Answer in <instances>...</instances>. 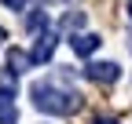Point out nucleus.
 <instances>
[{
	"label": "nucleus",
	"mask_w": 132,
	"mask_h": 124,
	"mask_svg": "<svg viewBox=\"0 0 132 124\" xmlns=\"http://www.w3.org/2000/svg\"><path fill=\"white\" fill-rule=\"evenodd\" d=\"M29 99H33L37 110H44V113H59V117H70V113H77L81 106H85L77 91L59 88V84H52V80H37V84L29 88Z\"/></svg>",
	"instance_id": "1"
},
{
	"label": "nucleus",
	"mask_w": 132,
	"mask_h": 124,
	"mask_svg": "<svg viewBox=\"0 0 132 124\" xmlns=\"http://www.w3.org/2000/svg\"><path fill=\"white\" fill-rule=\"evenodd\" d=\"M85 77H88V80H95V84H114V80L121 77V69L114 66V62H88Z\"/></svg>",
	"instance_id": "2"
},
{
	"label": "nucleus",
	"mask_w": 132,
	"mask_h": 124,
	"mask_svg": "<svg viewBox=\"0 0 132 124\" xmlns=\"http://www.w3.org/2000/svg\"><path fill=\"white\" fill-rule=\"evenodd\" d=\"M55 44H59V37L52 33V29H44V33L37 37V44H33V51H29V62H48L52 51H55Z\"/></svg>",
	"instance_id": "3"
},
{
	"label": "nucleus",
	"mask_w": 132,
	"mask_h": 124,
	"mask_svg": "<svg viewBox=\"0 0 132 124\" xmlns=\"http://www.w3.org/2000/svg\"><path fill=\"white\" fill-rule=\"evenodd\" d=\"M99 44H103V40H99L95 33H77V37L70 40V48H73L77 55H85V58H88V55H95V51H99Z\"/></svg>",
	"instance_id": "4"
},
{
	"label": "nucleus",
	"mask_w": 132,
	"mask_h": 124,
	"mask_svg": "<svg viewBox=\"0 0 132 124\" xmlns=\"http://www.w3.org/2000/svg\"><path fill=\"white\" fill-rule=\"evenodd\" d=\"M11 88H0V124H15V102Z\"/></svg>",
	"instance_id": "5"
},
{
	"label": "nucleus",
	"mask_w": 132,
	"mask_h": 124,
	"mask_svg": "<svg viewBox=\"0 0 132 124\" xmlns=\"http://www.w3.org/2000/svg\"><path fill=\"white\" fill-rule=\"evenodd\" d=\"M29 66H33V62H29L26 51H19V48H11V51H7V69H11V73H26Z\"/></svg>",
	"instance_id": "6"
},
{
	"label": "nucleus",
	"mask_w": 132,
	"mask_h": 124,
	"mask_svg": "<svg viewBox=\"0 0 132 124\" xmlns=\"http://www.w3.org/2000/svg\"><path fill=\"white\" fill-rule=\"evenodd\" d=\"M44 26H48V15L44 11H33V15H26V29H29V33H44Z\"/></svg>",
	"instance_id": "7"
},
{
	"label": "nucleus",
	"mask_w": 132,
	"mask_h": 124,
	"mask_svg": "<svg viewBox=\"0 0 132 124\" xmlns=\"http://www.w3.org/2000/svg\"><path fill=\"white\" fill-rule=\"evenodd\" d=\"M77 26H85V11H70L62 18V29H77Z\"/></svg>",
	"instance_id": "8"
},
{
	"label": "nucleus",
	"mask_w": 132,
	"mask_h": 124,
	"mask_svg": "<svg viewBox=\"0 0 132 124\" xmlns=\"http://www.w3.org/2000/svg\"><path fill=\"white\" fill-rule=\"evenodd\" d=\"M4 4H7L11 11H22V7H26V0H4Z\"/></svg>",
	"instance_id": "9"
},
{
	"label": "nucleus",
	"mask_w": 132,
	"mask_h": 124,
	"mask_svg": "<svg viewBox=\"0 0 132 124\" xmlns=\"http://www.w3.org/2000/svg\"><path fill=\"white\" fill-rule=\"evenodd\" d=\"M95 124H121V120H114V117H95Z\"/></svg>",
	"instance_id": "10"
},
{
	"label": "nucleus",
	"mask_w": 132,
	"mask_h": 124,
	"mask_svg": "<svg viewBox=\"0 0 132 124\" xmlns=\"http://www.w3.org/2000/svg\"><path fill=\"white\" fill-rule=\"evenodd\" d=\"M4 40H7V33H4V26H0V44H4Z\"/></svg>",
	"instance_id": "11"
},
{
	"label": "nucleus",
	"mask_w": 132,
	"mask_h": 124,
	"mask_svg": "<svg viewBox=\"0 0 132 124\" xmlns=\"http://www.w3.org/2000/svg\"><path fill=\"white\" fill-rule=\"evenodd\" d=\"M125 11H128V18H132V0H128V7H125Z\"/></svg>",
	"instance_id": "12"
}]
</instances>
